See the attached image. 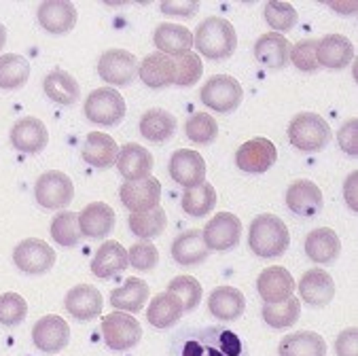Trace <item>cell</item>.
Listing matches in <instances>:
<instances>
[{
    "instance_id": "cell-1",
    "label": "cell",
    "mask_w": 358,
    "mask_h": 356,
    "mask_svg": "<svg viewBox=\"0 0 358 356\" xmlns=\"http://www.w3.org/2000/svg\"><path fill=\"white\" fill-rule=\"evenodd\" d=\"M172 341V356H248L242 337L223 327L185 329Z\"/></svg>"
},
{
    "instance_id": "cell-2",
    "label": "cell",
    "mask_w": 358,
    "mask_h": 356,
    "mask_svg": "<svg viewBox=\"0 0 358 356\" xmlns=\"http://www.w3.org/2000/svg\"><path fill=\"white\" fill-rule=\"evenodd\" d=\"M250 250L261 259L282 257L291 244V234L284 221L275 215H259L248 229Z\"/></svg>"
},
{
    "instance_id": "cell-3",
    "label": "cell",
    "mask_w": 358,
    "mask_h": 356,
    "mask_svg": "<svg viewBox=\"0 0 358 356\" xmlns=\"http://www.w3.org/2000/svg\"><path fill=\"white\" fill-rule=\"evenodd\" d=\"M193 43L208 59H227L238 47V34L229 20L208 17L197 26Z\"/></svg>"
},
{
    "instance_id": "cell-4",
    "label": "cell",
    "mask_w": 358,
    "mask_h": 356,
    "mask_svg": "<svg viewBox=\"0 0 358 356\" xmlns=\"http://www.w3.org/2000/svg\"><path fill=\"white\" fill-rule=\"evenodd\" d=\"M289 140L303 153L322 151L331 140V125L318 113H299L289 125Z\"/></svg>"
},
{
    "instance_id": "cell-5",
    "label": "cell",
    "mask_w": 358,
    "mask_h": 356,
    "mask_svg": "<svg viewBox=\"0 0 358 356\" xmlns=\"http://www.w3.org/2000/svg\"><path fill=\"white\" fill-rule=\"evenodd\" d=\"M201 104L217 113H231L244 100V90L238 79L229 75H214L201 87Z\"/></svg>"
},
{
    "instance_id": "cell-6",
    "label": "cell",
    "mask_w": 358,
    "mask_h": 356,
    "mask_svg": "<svg viewBox=\"0 0 358 356\" xmlns=\"http://www.w3.org/2000/svg\"><path fill=\"white\" fill-rule=\"evenodd\" d=\"M125 111L127 106H125L123 96L113 87L94 90L85 100V117L92 123H98L104 127H113L121 123L125 117Z\"/></svg>"
},
{
    "instance_id": "cell-7",
    "label": "cell",
    "mask_w": 358,
    "mask_h": 356,
    "mask_svg": "<svg viewBox=\"0 0 358 356\" xmlns=\"http://www.w3.org/2000/svg\"><path fill=\"white\" fill-rule=\"evenodd\" d=\"M102 337L106 341V346L110 350L123 352L129 350L134 346H138V341L142 339V327L140 322L125 314V312H110L102 318Z\"/></svg>"
},
{
    "instance_id": "cell-8",
    "label": "cell",
    "mask_w": 358,
    "mask_h": 356,
    "mask_svg": "<svg viewBox=\"0 0 358 356\" xmlns=\"http://www.w3.org/2000/svg\"><path fill=\"white\" fill-rule=\"evenodd\" d=\"M34 195L38 206L47 210H62L75 197V185L64 172L51 170L38 176L34 185Z\"/></svg>"
},
{
    "instance_id": "cell-9",
    "label": "cell",
    "mask_w": 358,
    "mask_h": 356,
    "mask_svg": "<svg viewBox=\"0 0 358 356\" xmlns=\"http://www.w3.org/2000/svg\"><path fill=\"white\" fill-rule=\"evenodd\" d=\"M136 73H138V59L134 53L125 49H108L100 55L98 75L108 85H115V87L129 85Z\"/></svg>"
},
{
    "instance_id": "cell-10",
    "label": "cell",
    "mask_w": 358,
    "mask_h": 356,
    "mask_svg": "<svg viewBox=\"0 0 358 356\" xmlns=\"http://www.w3.org/2000/svg\"><path fill=\"white\" fill-rule=\"evenodd\" d=\"M201 236H203L208 250L225 252L238 246L242 238V223L231 212H219V215H214L212 221L203 227Z\"/></svg>"
},
{
    "instance_id": "cell-11",
    "label": "cell",
    "mask_w": 358,
    "mask_h": 356,
    "mask_svg": "<svg viewBox=\"0 0 358 356\" xmlns=\"http://www.w3.org/2000/svg\"><path fill=\"white\" fill-rule=\"evenodd\" d=\"M278 159V149L269 138H250L238 149L236 164L242 172L263 174Z\"/></svg>"
},
{
    "instance_id": "cell-12",
    "label": "cell",
    "mask_w": 358,
    "mask_h": 356,
    "mask_svg": "<svg viewBox=\"0 0 358 356\" xmlns=\"http://www.w3.org/2000/svg\"><path fill=\"white\" fill-rule=\"evenodd\" d=\"M13 261L24 273L41 276V273H45V271H49L53 267L55 250L47 242H43L38 238H28V240H22L15 246Z\"/></svg>"
},
{
    "instance_id": "cell-13",
    "label": "cell",
    "mask_w": 358,
    "mask_h": 356,
    "mask_svg": "<svg viewBox=\"0 0 358 356\" xmlns=\"http://www.w3.org/2000/svg\"><path fill=\"white\" fill-rule=\"evenodd\" d=\"M119 197L129 212H147L159 206L162 201V183L155 176H147L142 180L123 183L119 189Z\"/></svg>"
},
{
    "instance_id": "cell-14",
    "label": "cell",
    "mask_w": 358,
    "mask_h": 356,
    "mask_svg": "<svg viewBox=\"0 0 358 356\" xmlns=\"http://www.w3.org/2000/svg\"><path fill=\"white\" fill-rule=\"evenodd\" d=\"M170 176L185 189L206 183V162L193 149H178L170 159Z\"/></svg>"
},
{
    "instance_id": "cell-15",
    "label": "cell",
    "mask_w": 358,
    "mask_h": 356,
    "mask_svg": "<svg viewBox=\"0 0 358 356\" xmlns=\"http://www.w3.org/2000/svg\"><path fill=\"white\" fill-rule=\"evenodd\" d=\"M257 291H259V295H261V299L265 304H278V301L293 297L295 280H293V276L289 273V269H286V267L271 265V267H267V269H263L259 273Z\"/></svg>"
},
{
    "instance_id": "cell-16",
    "label": "cell",
    "mask_w": 358,
    "mask_h": 356,
    "mask_svg": "<svg viewBox=\"0 0 358 356\" xmlns=\"http://www.w3.org/2000/svg\"><path fill=\"white\" fill-rule=\"evenodd\" d=\"M32 341L38 350H43L47 354H55L68 346L70 327L64 318H59L55 314L43 316L41 320H36V325L32 329Z\"/></svg>"
},
{
    "instance_id": "cell-17",
    "label": "cell",
    "mask_w": 358,
    "mask_h": 356,
    "mask_svg": "<svg viewBox=\"0 0 358 356\" xmlns=\"http://www.w3.org/2000/svg\"><path fill=\"white\" fill-rule=\"evenodd\" d=\"M115 164L119 168V174L125 178V183L142 180L151 176L153 172V155L142 145H136V142H127V145L119 149Z\"/></svg>"
},
{
    "instance_id": "cell-18",
    "label": "cell",
    "mask_w": 358,
    "mask_h": 356,
    "mask_svg": "<svg viewBox=\"0 0 358 356\" xmlns=\"http://www.w3.org/2000/svg\"><path fill=\"white\" fill-rule=\"evenodd\" d=\"M47 142H49V131L45 123L36 117H24L11 129V145L26 155L41 153L47 147Z\"/></svg>"
},
{
    "instance_id": "cell-19",
    "label": "cell",
    "mask_w": 358,
    "mask_h": 356,
    "mask_svg": "<svg viewBox=\"0 0 358 356\" xmlns=\"http://www.w3.org/2000/svg\"><path fill=\"white\" fill-rule=\"evenodd\" d=\"M102 304L104 299L100 291L92 287V284H77L75 289H70L66 293V299H64L66 312L77 320H92L100 316Z\"/></svg>"
},
{
    "instance_id": "cell-20",
    "label": "cell",
    "mask_w": 358,
    "mask_h": 356,
    "mask_svg": "<svg viewBox=\"0 0 358 356\" xmlns=\"http://www.w3.org/2000/svg\"><path fill=\"white\" fill-rule=\"evenodd\" d=\"M81 236L92 240H104L115 229V210L104 201H94L79 212Z\"/></svg>"
},
{
    "instance_id": "cell-21",
    "label": "cell",
    "mask_w": 358,
    "mask_h": 356,
    "mask_svg": "<svg viewBox=\"0 0 358 356\" xmlns=\"http://www.w3.org/2000/svg\"><path fill=\"white\" fill-rule=\"evenodd\" d=\"M286 206H289L291 212L299 217H314L322 208V191L316 183L299 178L295 183H291L289 191H286Z\"/></svg>"
},
{
    "instance_id": "cell-22",
    "label": "cell",
    "mask_w": 358,
    "mask_h": 356,
    "mask_svg": "<svg viewBox=\"0 0 358 356\" xmlns=\"http://www.w3.org/2000/svg\"><path fill=\"white\" fill-rule=\"evenodd\" d=\"M299 295L314 308H324L335 297V282L324 269H308L299 280Z\"/></svg>"
},
{
    "instance_id": "cell-23",
    "label": "cell",
    "mask_w": 358,
    "mask_h": 356,
    "mask_svg": "<svg viewBox=\"0 0 358 356\" xmlns=\"http://www.w3.org/2000/svg\"><path fill=\"white\" fill-rule=\"evenodd\" d=\"M79 20L77 7L66 0H49L38 7V24L49 34H64L75 28Z\"/></svg>"
},
{
    "instance_id": "cell-24",
    "label": "cell",
    "mask_w": 358,
    "mask_h": 356,
    "mask_svg": "<svg viewBox=\"0 0 358 356\" xmlns=\"http://www.w3.org/2000/svg\"><path fill=\"white\" fill-rule=\"evenodd\" d=\"M316 59L318 66L341 70L354 59V45L343 34H327L316 43Z\"/></svg>"
},
{
    "instance_id": "cell-25",
    "label": "cell",
    "mask_w": 358,
    "mask_h": 356,
    "mask_svg": "<svg viewBox=\"0 0 358 356\" xmlns=\"http://www.w3.org/2000/svg\"><path fill=\"white\" fill-rule=\"evenodd\" d=\"M208 310L221 322L238 320L246 310L244 293L234 287H217L208 297Z\"/></svg>"
},
{
    "instance_id": "cell-26",
    "label": "cell",
    "mask_w": 358,
    "mask_h": 356,
    "mask_svg": "<svg viewBox=\"0 0 358 356\" xmlns=\"http://www.w3.org/2000/svg\"><path fill=\"white\" fill-rule=\"evenodd\" d=\"M255 57L269 70H282L291 57V43L278 32H267L255 43Z\"/></svg>"
},
{
    "instance_id": "cell-27",
    "label": "cell",
    "mask_w": 358,
    "mask_h": 356,
    "mask_svg": "<svg viewBox=\"0 0 358 356\" xmlns=\"http://www.w3.org/2000/svg\"><path fill=\"white\" fill-rule=\"evenodd\" d=\"M153 43L159 49V53L176 57L182 53H189L193 47V32L185 26L164 22L153 32Z\"/></svg>"
},
{
    "instance_id": "cell-28",
    "label": "cell",
    "mask_w": 358,
    "mask_h": 356,
    "mask_svg": "<svg viewBox=\"0 0 358 356\" xmlns=\"http://www.w3.org/2000/svg\"><path fill=\"white\" fill-rule=\"evenodd\" d=\"M138 75L147 87L151 90H164L174 83V62L170 55L164 53H151L138 66Z\"/></svg>"
},
{
    "instance_id": "cell-29",
    "label": "cell",
    "mask_w": 358,
    "mask_h": 356,
    "mask_svg": "<svg viewBox=\"0 0 358 356\" xmlns=\"http://www.w3.org/2000/svg\"><path fill=\"white\" fill-rule=\"evenodd\" d=\"M147 299H149V284L140 278H127L119 289L110 293V306L117 308V312H125V314L142 312Z\"/></svg>"
},
{
    "instance_id": "cell-30",
    "label": "cell",
    "mask_w": 358,
    "mask_h": 356,
    "mask_svg": "<svg viewBox=\"0 0 358 356\" xmlns=\"http://www.w3.org/2000/svg\"><path fill=\"white\" fill-rule=\"evenodd\" d=\"M43 90L49 100H53L55 104H62V106L77 104V100L81 96V87H79L77 79L59 68L51 70V73L43 79Z\"/></svg>"
},
{
    "instance_id": "cell-31",
    "label": "cell",
    "mask_w": 358,
    "mask_h": 356,
    "mask_svg": "<svg viewBox=\"0 0 358 356\" xmlns=\"http://www.w3.org/2000/svg\"><path fill=\"white\" fill-rule=\"evenodd\" d=\"M81 155L94 168H110L117 162L119 147H117V142L108 134L92 131V134H87V138L83 142Z\"/></svg>"
},
{
    "instance_id": "cell-32",
    "label": "cell",
    "mask_w": 358,
    "mask_h": 356,
    "mask_svg": "<svg viewBox=\"0 0 358 356\" xmlns=\"http://www.w3.org/2000/svg\"><path fill=\"white\" fill-rule=\"evenodd\" d=\"M278 354L280 356H324L327 341L322 335L314 331H297L280 339Z\"/></svg>"
},
{
    "instance_id": "cell-33",
    "label": "cell",
    "mask_w": 358,
    "mask_h": 356,
    "mask_svg": "<svg viewBox=\"0 0 358 356\" xmlns=\"http://www.w3.org/2000/svg\"><path fill=\"white\" fill-rule=\"evenodd\" d=\"M341 252L339 236L331 227H318L306 238V255L316 263H333Z\"/></svg>"
},
{
    "instance_id": "cell-34",
    "label": "cell",
    "mask_w": 358,
    "mask_h": 356,
    "mask_svg": "<svg viewBox=\"0 0 358 356\" xmlns=\"http://www.w3.org/2000/svg\"><path fill=\"white\" fill-rule=\"evenodd\" d=\"M208 246L203 242V236L199 229H189L182 232L178 238L172 242V257L178 265H197L208 259Z\"/></svg>"
},
{
    "instance_id": "cell-35",
    "label": "cell",
    "mask_w": 358,
    "mask_h": 356,
    "mask_svg": "<svg viewBox=\"0 0 358 356\" xmlns=\"http://www.w3.org/2000/svg\"><path fill=\"white\" fill-rule=\"evenodd\" d=\"M127 267V250L115 242V240H108L104 242L94 261H92V271L94 276L102 278V280H108V278H115L117 273H121L123 269Z\"/></svg>"
},
{
    "instance_id": "cell-36",
    "label": "cell",
    "mask_w": 358,
    "mask_h": 356,
    "mask_svg": "<svg viewBox=\"0 0 358 356\" xmlns=\"http://www.w3.org/2000/svg\"><path fill=\"white\" fill-rule=\"evenodd\" d=\"M176 131V117L164 108H151L140 117V134L151 142H168Z\"/></svg>"
},
{
    "instance_id": "cell-37",
    "label": "cell",
    "mask_w": 358,
    "mask_h": 356,
    "mask_svg": "<svg viewBox=\"0 0 358 356\" xmlns=\"http://www.w3.org/2000/svg\"><path fill=\"white\" fill-rule=\"evenodd\" d=\"M166 223H168V217H166V210L162 206L147 210V212H131L129 219H127L129 232L136 238L147 240V242L162 236V232L166 229Z\"/></svg>"
},
{
    "instance_id": "cell-38",
    "label": "cell",
    "mask_w": 358,
    "mask_h": 356,
    "mask_svg": "<svg viewBox=\"0 0 358 356\" xmlns=\"http://www.w3.org/2000/svg\"><path fill=\"white\" fill-rule=\"evenodd\" d=\"M147 318L155 329H170L182 318V306L172 293H159L147 308Z\"/></svg>"
},
{
    "instance_id": "cell-39",
    "label": "cell",
    "mask_w": 358,
    "mask_h": 356,
    "mask_svg": "<svg viewBox=\"0 0 358 356\" xmlns=\"http://www.w3.org/2000/svg\"><path fill=\"white\" fill-rule=\"evenodd\" d=\"M30 79V64L24 55L7 53L0 55V87L20 90Z\"/></svg>"
},
{
    "instance_id": "cell-40",
    "label": "cell",
    "mask_w": 358,
    "mask_h": 356,
    "mask_svg": "<svg viewBox=\"0 0 358 356\" xmlns=\"http://www.w3.org/2000/svg\"><path fill=\"white\" fill-rule=\"evenodd\" d=\"M299 316H301V304L297 297L263 306V320L271 329H289L299 320Z\"/></svg>"
},
{
    "instance_id": "cell-41",
    "label": "cell",
    "mask_w": 358,
    "mask_h": 356,
    "mask_svg": "<svg viewBox=\"0 0 358 356\" xmlns=\"http://www.w3.org/2000/svg\"><path fill=\"white\" fill-rule=\"evenodd\" d=\"M51 238L64 246L73 248L81 240V229H79V215L70 210H59L51 221Z\"/></svg>"
},
{
    "instance_id": "cell-42",
    "label": "cell",
    "mask_w": 358,
    "mask_h": 356,
    "mask_svg": "<svg viewBox=\"0 0 358 356\" xmlns=\"http://www.w3.org/2000/svg\"><path fill=\"white\" fill-rule=\"evenodd\" d=\"M182 210L191 217H206L212 212L214 204H217V191L210 183H201L193 189H187L182 195Z\"/></svg>"
},
{
    "instance_id": "cell-43",
    "label": "cell",
    "mask_w": 358,
    "mask_h": 356,
    "mask_svg": "<svg viewBox=\"0 0 358 356\" xmlns=\"http://www.w3.org/2000/svg\"><path fill=\"white\" fill-rule=\"evenodd\" d=\"M172 62H174V83L172 85L191 87L201 79L203 64H201V57L197 53L189 51V53L172 57Z\"/></svg>"
},
{
    "instance_id": "cell-44",
    "label": "cell",
    "mask_w": 358,
    "mask_h": 356,
    "mask_svg": "<svg viewBox=\"0 0 358 356\" xmlns=\"http://www.w3.org/2000/svg\"><path fill=\"white\" fill-rule=\"evenodd\" d=\"M168 293L180 301L182 312H191L201 301V284L193 276H178L168 284Z\"/></svg>"
},
{
    "instance_id": "cell-45",
    "label": "cell",
    "mask_w": 358,
    "mask_h": 356,
    "mask_svg": "<svg viewBox=\"0 0 358 356\" xmlns=\"http://www.w3.org/2000/svg\"><path fill=\"white\" fill-rule=\"evenodd\" d=\"M185 134L195 145H208L219 136V123L208 113H195L185 123Z\"/></svg>"
},
{
    "instance_id": "cell-46",
    "label": "cell",
    "mask_w": 358,
    "mask_h": 356,
    "mask_svg": "<svg viewBox=\"0 0 358 356\" xmlns=\"http://www.w3.org/2000/svg\"><path fill=\"white\" fill-rule=\"evenodd\" d=\"M265 20L267 24L273 28V32H289L295 28L297 24V9L291 3H278V0H271V3L265 5Z\"/></svg>"
},
{
    "instance_id": "cell-47",
    "label": "cell",
    "mask_w": 358,
    "mask_h": 356,
    "mask_svg": "<svg viewBox=\"0 0 358 356\" xmlns=\"http://www.w3.org/2000/svg\"><path fill=\"white\" fill-rule=\"evenodd\" d=\"M28 314V304L17 293H5L0 295V325L5 327H17L24 322Z\"/></svg>"
},
{
    "instance_id": "cell-48",
    "label": "cell",
    "mask_w": 358,
    "mask_h": 356,
    "mask_svg": "<svg viewBox=\"0 0 358 356\" xmlns=\"http://www.w3.org/2000/svg\"><path fill=\"white\" fill-rule=\"evenodd\" d=\"M127 263L138 271H151L159 263V250L155 244H151L147 240H140L127 250Z\"/></svg>"
},
{
    "instance_id": "cell-49",
    "label": "cell",
    "mask_w": 358,
    "mask_h": 356,
    "mask_svg": "<svg viewBox=\"0 0 358 356\" xmlns=\"http://www.w3.org/2000/svg\"><path fill=\"white\" fill-rule=\"evenodd\" d=\"M316 43L318 41H314V38H303L291 47L289 59L297 66V70H301V73H316L320 68L318 59H316Z\"/></svg>"
},
{
    "instance_id": "cell-50",
    "label": "cell",
    "mask_w": 358,
    "mask_h": 356,
    "mask_svg": "<svg viewBox=\"0 0 358 356\" xmlns=\"http://www.w3.org/2000/svg\"><path fill=\"white\" fill-rule=\"evenodd\" d=\"M337 142H339L341 151L348 157H356L358 155V119L356 117L348 119L341 125V129L337 134Z\"/></svg>"
},
{
    "instance_id": "cell-51",
    "label": "cell",
    "mask_w": 358,
    "mask_h": 356,
    "mask_svg": "<svg viewBox=\"0 0 358 356\" xmlns=\"http://www.w3.org/2000/svg\"><path fill=\"white\" fill-rule=\"evenodd\" d=\"M337 356H358V331L356 327L343 329L335 341Z\"/></svg>"
},
{
    "instance_id": "cell-52",
    "label": "cell",
    "mask_w": 358,
    "mask_h": 356,
    "mask_svg": "<svg viewBox=\"0 0 358 356\" xmlns=\"http://www.w3.org/2000/svg\"><path fill=\"white\" fill-rule=\"evenodd\" d=\"M197 11H199V3H193V0H187V3H174V0L162 3V13H166V15L193 17Z\"/></svg>"
},
{
    "instance_id": "cell-53",
    "label": "cell",
    "mask_w": 358,
    "mask_h": 356,
    "mask_svg": "<svg viewBox=\"0 0 358 356\" xmlns=\"http://www.w3.org/2000/svg\"><path fill=\"white\" fill-rule=\"evenodd\" d=\"M356 180H358V174L352 172V174L345 178V183H343V197H345L350 210H354V212H356V208H358V201H356Z\"/></svg>"
},
{
    "instance_id": "cell-54",
    "label": "cell",
    "mask_w": 358,
    "mask_h": 356,
    "mask_svg": "<svg viewBox=\"0 0 358 356\" xmlns=\"http://www.w3.org/2000/svg\"><path fill=\"white\" fill-rule=\"evenodd\" d=\"M331 9H335V11H339V13H354L356 11V3H350V5H345V3H327Z\"/></svg>"
},
{
    "instance_id": "cell-55",
    "label": "cell",
    "mask_w": 358,
    "mask_h": 356,
    "mask_svg": "<svg viewBox=\"0 0 358 356\" xmlns=\"http://www.w3.org/2000/svg\"><path fill=\"white\" fill-rule=\"evenodd\" d=\"M5 43H7V28L0 24V49L5 47Z\"/></svg>"
}]
</instances>
